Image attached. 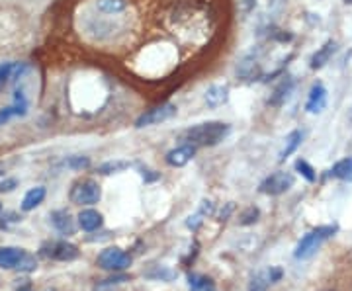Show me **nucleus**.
<instances>
[{"label": "nucleus", "mask_w": 352, "mask_h": 291, "mask_svg": "<svg viewBox=\"0 0 352 291\" xmlns=\"http://www.w3.org/2000/svg\"><path fill=\"white\" fill-rule=\"evenodd\" d=\"M286 4V0H268V8L272 10V12H278V10H282V6Z\"/></svg>", "instance_id": "obj_27"}, {"label": "nucleus", "mask_w": 352, "mask_h": 291, "mask_svg": "<svg viewBox=\"0 0 352 291\" xmlns=\"http://www.w3.org/2000/svg\"><path fill=\"white\" fill-rule=\"evenodd\" d=\"M18 291H32L30 288H22V290H18Z\"/></svg>", "instance_id": "obj_29"}, {"label": "nucleus", "mask_w": 352, "mask_h": 291, "mask_svg": "<svg viewBox=\"0 0 352 291\" xmlns=\"http://www.w3.org/2000/svg\"><path fill=\"white\" fill-rule=\"evenodd\" d=\"M176 112H178V108H176L175 104L166 102V104H161V106H157V108H151V110L143 112V114L135 119V127H138V129H143V127H151L157 126V124H163V121L173 119L176 115Z\"/></svg>", "instance_id": "obj_4"}, {"label": "nucleus", "mask_w": 352, "mask_h": 291, "mask_svg": "<svg viewBox=\"0 0 352 291\" xmlns=\"http://www.w3.org/2000/svg\"><path fill=\"white\" fill-rule=\"evenodd\" d=\"M327 106V90L323 84H315L311 92H309V98H307V104H305V110L309 114H319L323 112Z\"/></svg>", "instance_id": "obj_9"}, {"label": "nucleus", "mask_w": 352, "mask_h": 291, "mask_svg": "<svg viewBox=\"0 0 352 291\" xmlns=\"http://www.w3.org/2000/svg\"><path fill=\"white\" fill-rule=\"evenodd\" d=\"M67 166H71V168H75V170H82V168H88V166H90V161H88V156H71V159L67 161Z\"/></svg>", "instance_id": "obj_25"}, {"label": "nucleus", "mask_w": 352, "mask_h": 291, "mask_svg": "<svg viewBox=\"0 0 352 291\" xmlns=\"http://www.w3.org/2000/svg\"><path fill=\"white\" fill-rule=\"evenodd\" d=\"M335 233H337V227H319L311 231V233H307L300 241L298 248H296V258H309V256H314L317 253V248L327 239H331Z\"/></svg>", "instance_id": "obj_2"}, {"label": "nucleus", "mask_w": 352, "mask_h": 291, "mask_svg": "<svg viewBox=\"0 0 352 291\" xmlns=\"http://www.w3.org/2000/svg\"><path fill=\"white\" fill-rule=\"evenodd\" d=\"M258 216H261V211L256 209V207H249V209H245L239 217V223L241 225H252V223H256L258 221Z\"/></svg>", "instance_id": "obj_24"}, {"label": "nucleus", "mask_w": 352, "mask_h": 291, "mask_svg": "<svg viewBox=\"0 0 352 291\" xmlns=\"http://www.w3.org/2000/svg\"><path fill=\"white\" fill-rule=\"evenodd\" d=\"M0 174H2V165H0Z\"/></svg>", "instance_id": "obj_31"}, {"label": "nucleus", "mask_w": 352, "mask_h": 291, "mask_svg": "<svg viewBox=\"0 0 352 291\" xmlns=\"http://www.w3.org/2000/svg\"><path fill=\"white\" fill-rule=\"evenodd\" d=\"M98 266L102 270H108V272H122V270L131 266V256L124 253L122 248L112 246V248L102 251L100 256H98Z\"/></svg>", "instance_id": "obj_5"}, {"label": "nucleus", "mask_w": 352, "mask_h": 291, "mask_svg": "<svg viewBox=\"0 0 352 291\" xmlns=\"http://www.w3.org/2000/svg\"><path fill=\"white\" fill-rule=\"evenodd\" d=\"M241 2H243V12H251L256 4V0H241Z\"/></svg>", "instance_id": "obj_28"}, {"label": "nucleus", "mask_w": 352, "mask_h": 291, "mask_svg": "<svg viewBox=\"0 0 352 291\" xmlns=\"http://www.w3.org/2000/svg\"><path fill=\"white\" fill-rule=\"evenodd\" d=\"M302 131H292L288 135V139H286V147L282 149V152H280V161H286L292 152H296V149L302 145Z\"/></svg>", "instance_id": "obj_20"}, {"label": "nucleus", "mask_w": 352, "mask_h": 291, "mask_svg": "<svg viewBox=\"0 0 352 291\" xmlns=\"http://www.w3.org/2000/svg\"><path fill=\"white\" fill-rule=\"evenodd\" d=\"M196 149L198 147H194V145H180V147H176L173 151L166 152V163L170 166H184L188 165L190 161L196 156Z\"/></svg>", "instance_id": "obj_8"}, {"label": "nucleus", "mask_w": 352, "mask_h": 291, "mask_svg": "<svg viewBox=\"0 0 352 291\" xmlns=\"http://www.w3.org/2000/svg\"><path fill=\"white\" fill-rule=\"evenodd\" d=\"M344 2H346V4H352V0H344Z\"/></svg>", "instance_id": "obj_30"}, {"label": "nucleus", "mask_w": 352, "mask_h": 291, "mask_svg": "<svg viewBox=\"0 0 352 291\" xmlns=\"http://www.w3.org/2000/svg\"><path fill=\"white\" fill-rule=\"evenodd\" d=\"M45 200V188H32V190L28 191L24 196V202H22V209L24 211H32V209H36L39 203Z\"/></svg>", "instance_id": "obj_16"}, {"label": "nucleus", "mask_w": 352, "mask_h": 291, "mask_svg": "<svg viewBox=\"0 0 352 291\" xmlns=\"http://www.w3.org/2000/svg\"><path fill=\"white\" fill-rule=\"evenodd\" d=\"M292 186H294V176L289 172L280 170V172H274L266 178L258 190L266 196H280V194H286Z\"/></svg>", "instance_id": "obj_6"}, {"label": "nucleus", "mask_w": 352, "mask_h": 291, "mask_svg": "<svg viewBox=\"0 0 352 291\" xmlns=\"http://www.w3.org/2000/svg\"><path fill=\"white\" fill-rule=\"evenodd\" d=\"M351 117H352V115H351Z\"/></svg>", "instance_id": "obj_32"}, {"label": "nucleus", "mask_w": 352, "mask_h": 291, "mask_svg": "<svg viewBox=\"0 0 352 291\" xmlns=\"http://www.w3.org/2000/svg\"><path fill=\"white\" fill-rule=\"evenodd\" d=\"M237 73H239V76L243 80H256V76L261 75V69H258V65H256L254 59H245V61L239 65Z\"/></svg>", "instance_id": "obj_19"}, {"label": "nucleus", "mask_w": 352, "mask_h": 291, "mask_svg": "<svg viewBox=\"0 0 352 291\" xmlns=\"http://www.w3.org/2000/svg\"><path fill=\"white\" fill-rule=\"evenodd\" d=\"M51 221H53V225L59 229L61 233H65V235H67V233L71 235V233L75 231L73 219H71V216H69L67 211H55V213L51 216Z\"/></svg>", "instance_id": "obj_18"}, {"label": "nucleus", "mask_w": 352, "mask_h": 291, "mask_svg": "<svg viewBox=\"0 0 352 291\" xmlns=\"http://www.w3.org/2000/svg\"><path fill=\"white\" fill-rule=\"evenodd\" d=\"M229 124L223 121H206L200 126L190 127L184 137L194 147H214L219 141H223L229 133Z\"/></svg>", "instance_id": "obj_1"}, {"label": "nucleus", "mask_w": 352, "mask_h": 291, "mask_svg": "<svg viewBox=\"0 0 352 291\" xmlns=\"http://www.w3.org/2000/svg\"><path fill=\"white\" fill-rule=\"evenodd\" d=\"M294 86H296V82H294L292 78L282 80V82H280V86L272 92V96H270L268 104H270V106H274V108H280V106L289 98V94H292Z\"/></svg>", "instance_id": "obj_15"}, {"label": "nucleus", "mask_w": 352, "mask_h": 291, "mask_svg": "<svg viewBox=\"0 0 352 291\" xmlns=\"http://www.w3.org/2000/svg\"><path fill=\"white\" fill-rule=\"evenodd\" d=\"M126 168H129V163L126 161H110V163L98 166V172L100 174H118V172H124Z\"/></svg>", "instance_id": "obj_22"}, {"label": "nucleus", "mask_w": 352, "mask_h": 291, "mask_svg": "<svg viewBox=\"0 0 352 291\" xmlns=\"http://www.w3.org/2000/svg\"><path fill=\"white\" fill-rule=\"evenodd\" d=\"M282 278V270L280 268H268L258 272L249 283V291H266L272 283H276L278 279Z\"/></svg>", "instance_id": "obj_7"}, {"label": "nucleus", "mask_w": 352, "mask_h": 291, "mask_svg": "<svg viewBox=\"0 0 352 291\" xmlns=\"http://www.w3.org/2000/svg\"><path fill=\"white\" fill-rule=\"evenodd\" d=\"M206 104L210 108H219L229 100V86L226 84H212L210 89L206 90Z\"/></svg>", "instance_id": "obj_10"}, {"label": "nucleus", "mask_w": 352, "mask_h": 291, "mask_svg": "<svg viewBox=\"0 0 352 291\" xmlns=\"http://www.w3.org/2000/svg\"><path fill=\"white\" fill-rule=\"evenodd\" d=\"M69 198L76 205H94L100 202L102 190L98 182H94V180H80L71 188Z\"/></svg>", "instance_id": "obj_3"}, {"label": "nucleus", "mask_w": 352, "mask_h": 291, "mask_svg": "<svg viewBox=\"0 0 352 291\" xmlns=\"http://www.w3.org/2000/svg\"><path fill=\"white\" fill-rule=\"evenodd\" d=\"M296 170L302 174L307 182H315V170L314 166L309 165L307 161H303V159H300V161H296Z\"/></svg>", "instance_id": "obj_23"}, {"label": "nucleus", "mask_w": 352, "mask_h": 291, "mask_svg": "<svg viewBox=\"0 0 352 291\" xmlns=\"http://www.w3.org/2000/svg\"><path fill=\"white\" fill-rule=\"evenodd\" d=\"M335 53H337V43H335L333 39H329L327 43H325L323 47H319L317 53L311 57V69H314V71L323 69V67L331 61V57H333Z\"/></svg>", "instance_id": "obj_11"}, {"label": "nucleus", "mask_w": 352, "mask_h": 291, "mask_svg": "<svg viewBox=\"0 0 352 291\" xmlns=\"http://www.w3.org/2000/svg\"><path fill=\"white\" fill-rule=\"evenodd\" d=\"M47 254L55 260H75L78 256V248L71 242H53Z\"/></svg>", "instance_id": "obj_13"}, {"label": "nucleus", "mask_w": 352, "mask_h": 291, "mask_svg": "<svg viewBox=\"0 0 352 291\" xmlns=\"http://www.w3.org/2000/svg\"><path fill=\"white\" fill-rule=\"evenodd\" d=\"M16 186H18V180H16V178H6L4 182H0V191H2V194H8V191H12Z\"/></svg>", "instance_id": "obj_26"}, {"label": "nucleus", "mask_w": 352, "mask_h": 291, "mask_svg": "<svg viewBox=\"0 0 352 291\" xmlns=\"http://www.w3.org/2000/svg\"><path fill=\"white\" fill-rule=\"evenodd\" d=\"M24 258V251L16 248V246H4L0 248V268L4 270H12L20 264V260Z\"/></svg>", "instance_id": "obj_12"}, {"label": "nucleus", "mask_w": 352, "mask_h": 291, "mask_svg": "<svg viewBox=\"0 0 352 291\" xmlns=\"http://www.w3.org/2000/svg\"><path fill=\"white\" fill-rule=\"evenodd\" d=\"M96 8L104 14H122L127 8L126 0H96Z\"/></svg>", "instance_id": "obj_17"}, {"label": "nucleus", "mask_w": 352, "mask_h": 291, "mask_svg": "<svg viewBox=\"0 0 352 291\" xmlns=\"http://www.w3.org/2000/svg\"><path fill=\"white\" fill-rule=\"evenodd\" d=\"M78 225L82 231H96L102 227V216L96 209H82L78 213Z\"/></svg>", "instance_id": "obj_14"}, {"label": "nucleus", "mask_w": 352, "mask_h": 291, "mask_svg": "<svg viewBox=\"0 0 352 291\" xmlns=\"http://www.w3.org/2000/svg\"><path fill=\"white\" fill-rule=\"evenodd\" d=\"M331 176L340 178V180H351L352 178V156H346L339 161L337 165L331 168Z\"/></svg>", "instance_id": "obj_21"}]
</instances>
